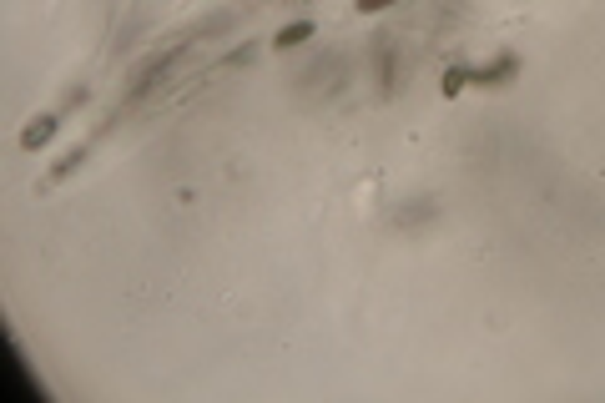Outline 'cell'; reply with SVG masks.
Wrapping results in <instances>:
<instances>
[{
	"label": "cell",
	"mask_w": 605,
	"mask_h": 403,
	"mask_svg": "<svg viewBox=\"0 0 605 403\" xmlns=\"http://www.w3.org/2000/svg\"><path fill=\"white\" fill-rule=\"evenodd\" d=\"M475 81V71H465V66H450L444 71V81H439V91H444V101H454L459 97V91H465V86Z\"/></svg>",
	"instance_id": "277c9868"
},
{
	"label": "cell",
	"mask_w": 605,
	"mask_h": 403,
	"mask_svg": "<svg viewBox=\"0 0 605 403\" xmlns=\"http://www.w3.org/2000/svg\"><path fill=\"white\" fill-rule=\"evenodd\" d=\"M509 76H520V56H515V51L494 56L490 66H479V71H475V86H505Z\"/></svg>",
	"instance_id": "6da1fadb"
},
{
	"label": "cell",
	"mask_w": 605,
	"mask_h": 403,
	"mask_svg": "<svg viewBox=\"0 0 605 403\" xmlns=\"http://www.w3.org/2000/svg\"><path fill=\"white\" fill-rule=\"evenodd\" d=\"M303 41H313V21H293V26H282L278 36H273L278 51H293V46H303Z\"/></svg>",
	"instance_id": "3957f363"
},
{
	"label": "cell",
	"mask_w": 605,
	"mask_h": 403,
	"mask_svg": "<svg viewBox=\"0 0 605 403\" xmlns=\"http://www.w3.org/2000/svg\"><path fill=\"white\" fill-rule=\"evenodd\" d=\"M56 126H61V112H56V116H41L36 126H26V131H21V147H26V152H36L41 141L56 137Z\"/></svg>",
	"instance_id": "7a4b0ae2"
},
{
	"label": "cell",
	"mask_w": 605,
	"mask_h": 403,
	"mask_svg": "<svg viewBox=\"0 0 605 403\" xmlns=\"http://www.w3.org/2000/svg\"><path fill=\"white\" fill-rule=\"evenodd\" d=\"M394 0H358V15H379V11H389Z\"/></svg>",
	"instance_id": "5b68a950"
}]
</instances>
